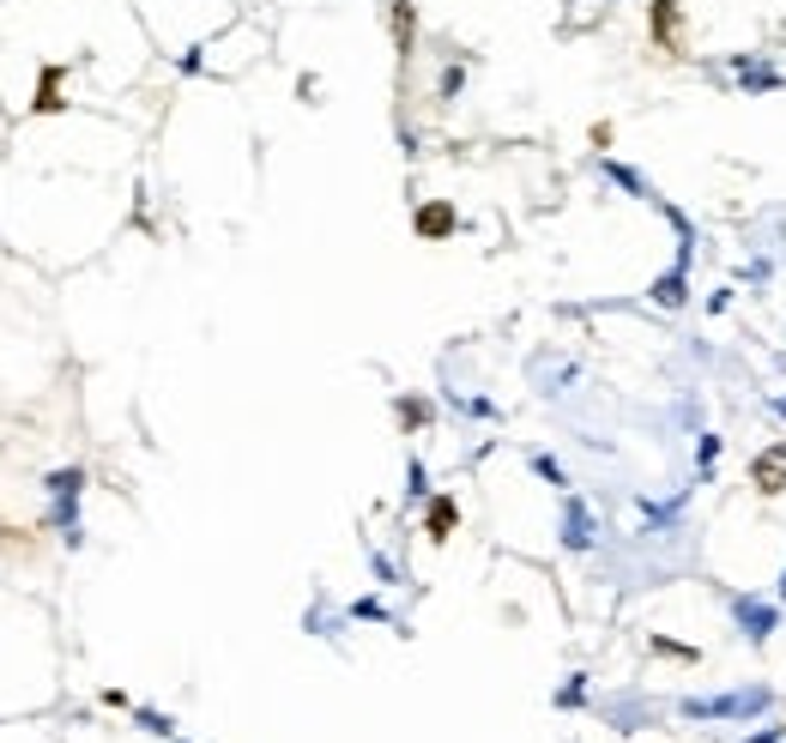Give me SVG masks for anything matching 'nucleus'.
I'll return each instance as SVG.
<instances>
[{
  "label": "nucleus",
  "instance_id": "f257e3e1",
  "mask_svg": "<svg viewBox=\"0 0 786 743\" xmlns=\"http://www.w3.org/2000/svg\"><path fill=\"white\" fill-rule=\"evenodd\" d=\"M647 31H654V49H666L671 61L690 55V7L683 0H647Z\"/></svg>",
  "mask_w": 786,
  "mask_h": 743
},
{
  "label": "nucleus",
  "instance_id": "f03ea898",
  "mask_svg": "<svg viewBox=\"0 0 786 743\" xmlns=\"http://www.w3.org/2000/svg\"><path fill=\"white\" fill-rule=\"evenodd\" d=\"M750 490L757 495H786V442L762 447V454L750 459Z\"/></svg>",
  "mask_w": 786,
  "mask_h": 743
},
{
  "label": "nucleus",
  "instance_id": "7ed1b4c3",
  "mask_svg": "<svg viewBox=\"0 0 786 743\" xmlns=\"http://www.w3.org/2000/svg\"><path fill=\"white\" fill-rule=\"evenodd\" d=\"M418 230H424V236H442V230H454V212H448V206L418 212Z\"/></svg>",
  "mask_w": 786,
  "mask_h": 743
},
{
  "label": "nucleus",
  "instance_id": "20e7f679",
  "mask_svg": "<svg viewBox=\"0 0 786 743\" xmlns=\"http://www.w3.org/2000/svg\"><path fill=\"white\" fill-rule=\"evenodd\" d=\"M430 526H436V538H448V526H454V508H448V502H436Z\"/></svg>",
  "mask_w": 786,
  "mask_h": 743
}]
</instances>
